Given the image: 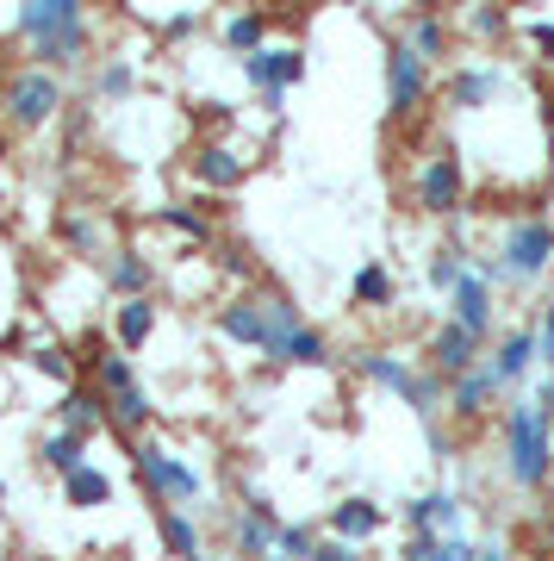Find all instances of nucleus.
Masks as SVG:
<instances>
[{"label":"nucleus","instance_id":"f257e3e1","mask_svg":"<svg viewBox=\"0 0 554 561\" xmlns=\"http://www.w3.org/2000/svg\"><path fill=\"white\" fill-rule=\"evenodd\" d=\"M20 32L32 38V57H38V69H50V76H57V69H76V62L88 57V38H94L81 0H25Z\"/></svg>","mask_w":554,"mask_h":561},{"label":"nucleus","instance_id":"f03ea898","mask_svg":"<svg viewBox=\"0 0 554 561\" xmlns=\"http://www.w3.org/2000/svg\"><path fill=\"white\" fill-rule=\"evenodd\" d=\"M505 468L523 493H542L554 474V419L535 400L505 405Z\"/></svg>","mask_w":554,"mask_h":561},{"label":"nucleus","instance_id":"7ed1b4c3","mask_svg":"<svg viewBox=\"0 0 554 561\" xmlns=\"http://www.w3.org/2000/svg\"><path fill=\"white\" fill-rule=\"evenodd\" d=\"M131 468H138V481L143 493L162 505V512H181V505H194L199 500V474H194V461H181L169 443L157 437H138L131 443Z\"/></svg>","mask_w":554,"mask_h":561},{"label":"nucleus","instance_id":"20e7f679","mask_svg":"<svg viewBox=\"0 0 554 561\" xmlns=\"http://www.w3.org/2000/svg\"><path fill=\"white\" fill-rule=\"evenodd\" d=\"M62 113V81L50 69H20V76H7V119L20 125V131H38Z\"/></svg>","mask_w":554,"mask_h":561},{"label":"nucleus","instance_id":"39448f33","mask_svg":"<svg viewBox=\"0 0 554 561\" xmlns=\"http://www.w3.org/2000/svg\"><path fill=\"white\" fill-rule=\"evenodd\" d=\"M238 69H243V81L256 88L262 101H268V113H280L287 88L305 81V50H299V44H262L256 57H243Z\"/></svg>","mask_w":554,"mask_h":561},{"label":"nucleus","instance_id":"423d86ee","mask_svg":"<svg viewBox=\"0 0 554 561\" xmlns=\"http://www.w3.org/2000/svg\"><path fill=\"white\" fill-rule=\"evenodd\" d=\"M498 262H505V275L511 280H542L554 268V225L549 219H517L498 243Z\"/></svg>","mask_w":554,"mask_h":561},{"label":"nucleus","instance_id":"0eeeda50","mask_svg":"<svg viewBox=\"0 0 554 561\" xmlns=\"http://www.w3.org/2000/svg\"><path fill=\"white\" fill-rule=\"evenodd\" d=\"M424 94H430V62L417 57L405 38H393L386 44V113L412 119L417 106H424Z\"/></svg>","mask_w":554,"mask_h":561},{"label":"nucleus","instance_id":"6e6552de","mask_svg":"<svg viewBox=\"0 0 554 561\" xmlns=\"http://www.w3.org/2000/svg\"><path fill=\"white\" fill-rule=\"evenodd\" d=\"M461 187H468V175H461L455 144H442V150H436V157L417 169V213L455 219V213H461Z\"/></svg>","mask_w":554,"mask_h":561},{"label":"nucleus","instance_id":"1a4fd4ad","mask_svg":"<svg viewBox=\"0 0 554 561\" xmlns=\"http://www.w3.org/2000/svg\"><path fill=\"white\" fill-rule=\"evenodd\" d=\"M442 94H449L455 113H480V106H493L505 94V69L498 62H455L449 81H442Z\"/></svg>","mask_w":554,"mask_h":561},{"label":"nucleus","instance_id":"9d476101","mask_svg":"<svg viewBox=\"0 0 554 561\" xmlns=\"http://www.w3.org/2000/svg\"><path fill=\"white\" fill-rule=\"evenodd\" d=\"M218 337L262 356L268 350V306H262V294H238V300L218 306Z\"/></svg>","mask_w":554,"mask_h":561},{"label":"nucleus","instance_id":"9b49d317","mask_svg":"<svg viewBox=\"0 0 554 561\" xmlns=\"http://www.w3.org/2000/svg\"><path fill=\"white\" fill-rule=\"evenodd\" d=\"M187 175H194L199 187L231 194V187H243V175H250V157H243V150H231V144H199L194 157H187Z\"/></svg>","mask_w":554,"mask_h":561},{"label":"nucleus","instance_id":"f8f14e48","mask_svg":"<svg viewBox=\"0 0 554 561\" xmlns=\"http://www.w3.org/2000/svg\"><path fill=\"white\" fill-rule=\"evenodd\" d=\"M474 356H480V337H474V331H461L455 319H449V324H442V331L430 337V368L442 375V381H461V375H474V368H480Z\"/></svg>","mask_w":554,"mask_h":561},{"label":"nucleus","instance_id":"ddd939ff","mask_svg":"<svg viewBox=\"0 0 554 561\" xmlns=\"http://www.w3.org/2000/svg\"><path fill=\"white\" fill-rule=\"evenodd\" d=\"M106 419H113V405H106V393H100V387H81V381H76V387L57 400V424L69 431V437H81V443L94 437Z\"/></svg>","mask_w":554,"mask_h":561},{"label":"nucleus","instance_id":"4468645a","mask_svg":"<svg viewBox=\"0 0 554 561\" xmlns=\"http://www.w3.org/2000/svg\"><path fill=\"white\" fill-rule=\"evenodd\" d=\"M449 319H455L461 331H474V337L486 343V331H493V280L480 275V268L455 287V300H449Z\"/></svg>","mask_w":554,"mask_h":561},{"label":"nucleus","instance_id":"2eb2a0df","mask_svg":"<svg viewBox=\"0 0 554 561\" xmlns=\"http://www.w3.org/2000/svg\"><path fill=\"white\" fill-rule=\"evenodd\" d=\"M380 524H386V512H380L374 500H361V493H349V500L343 505H331V537H343V542H368L380 530Z\"/></svg>","mask_w":554,"mask_h":561},{"label":"nucleus","instance_id":"dca6fc26","mask_svg":"<svg viewBox=\"0 0 554 561\" xmlns=\"http://www.w3.org/2000/svg\"><path fill=\"white\" fill-rule=\"evenodd\" d=\"M498 393H505V387H498V375L486 368V362H480L474 375L449 381V412H455V419H480V412H486V405H493Z\"/></svg>","mask_w":554,"mask_h":561},{"label":"nucleus","instance_id":"f3484780","mask_svg":"<svg viewBox=\"0 0 554 561\" xmlns=\"http://www.w3.org/2000/svg\"><path fill=\"white\" fill-rule=\"evenodd\" d=\"M486 368L498 375V387H517V381H523V375L535 368V331H505Z\"/></svg>","mask_w":554,"mask_h":561},{"label":"nucleus","instance_id":"a211bd4d","mask_svg":"<svg viewBox=\"0 0 554 561\" xmlns=\"http://www.w3.org/2000/svg\"><path fill=\"white\" fill-rule=\"evenodd\" d=\"M361 375L374 387H386V393H399V400H412V387H417V368L405 356H393V350H361Z\"/></svg>","mask_w":554,"mask_h":561},{"label":"nucleus","instance_id":"6ab92c4d","mask_svg":"<svg viewBox=\"0 0 554 561\" xmlns=\"http://www.w3.org/2000/svg\"><path fill=\"white\" fill-rule=\"evenodd\" d=\"M468 275H474V262H468L461 243H436L430 262H424V280H430V294H442V300H455V287Z\"/></svg>","mask_w":554,"mask_h":561},{"label":"nucleus","instance_id":"aec40b11","mask_svg":"<svg viewBox=\"0 0 554 561\" xmlns=\"http://www.w3.org/2000/svg\"><path fill=\"white\" fill-rule=\"evenodd\" d=\"M150 280H157V268H150L138 250H113V256H106V287H113V294H125V300H150Z\"/></svg>","mask_w":554,"mask_h":561},{"label":"nucleus","instance_id":"412c9836","mask_svg":"<svg viewBox=\"0 0 554 561\" xmlns=\"http://www.w3.org/2000/svg\"><path fill=\"white\" fill-rule=\"evenodd\" d=\"M275 537H280V524H275V518H256V512H238V518H231V549H238V556H250V561L280 556Z\"/></svg>","mask_w":554,"mask_h":561},{"label":"nucleus","instance_id":"4be33fe9","mask_svg":"<svg viewBox=\"0 0 554 561\" xmlns=\"http://www.w3.org/2000/svg\"><path fill=\"white\" fill-rule=\"evenodd\" d=\"M268 362H280V368H331L337 356H331V343H324V331H312V324H299V331H293L287 343H280V350H275Z\"/></svg>","mask_w":554,"mask_h":561},{"label":"nucleus","instance_id":"5701e85b","mask_svg":"<svg viewBox=\"0 0 554 561\" xmlns=\"http://www.w3.org/2000/svg\"><path fill=\"white\" fill-rule=\"evenodd\" d=\"M262 44H268V13H262V7H243V13H231V20H224V50H231V57H256Z\"/></svg>","mask_w":554,"mask_h":561},{"label":"nucleus","instance_id":"b1692460","mask_svg":"<svg viewBox=\"0 0 554 561\" xmlns=\"http://www.w3.org/2000/svg\"><path fill=\"white\" fill-rule=\"evenodd\" d=\"M157 324H162L157 300H125L119 306V350H125V356H138L143 343L157 337Z\"/></svg>","mask_w":554,"mask_h":561},{"label":"nucleus","instance_id":"393cba45","mask_svg":"<svg viewBox=\"0 0 554 561\" xmlns=\"http://www.w3.org/2000/svg\"><path fill=\"white\" fill-rule=\"evenodd\" d=\"M405 44H412L424 62H442L449 57V44H455V25L442 20V13H417L412 32H405Z\"/></svg>","mask_w":554,"mask_h":561},{"label":"nucleus","instance_id":"a878e982","mask_svg":"<svg viewBox=\"0 0 554 561\" xmlns=\"http://www.w3.org/2000/svg\"><path fill=\"white\" fill-rule=\"evenodd\" d=\"M88 88H94V101H131V94H138V62L131 57H106Z\"/></svg>","mask_w":554,"mask_h":561},{"label":"nucleus","instance_id":"bb28decb","mask_svg":"<svg viewBox=\"0 0 554 561\" xmlns=\"http://www.w3.org/2000/svg\"><path fill=\"white\" fill-rule=\"evenodd\" d=\"M62 500L76 505V512H94V505H113V481H106V474H100L94 461H88L81 474H69V481H62Z\"/></svg>","mask_w":554,"mask_h":561},{"label":"nucleus","instance_id":"cd10ccee","mask_svg":"<svg viewBox=\"0 0 554 561\" xmlns=\"http://www.w3.org/2000/svg\"><path fill=\"white\" fill-rule=\"evenodd\" d=\"M38 456H44V468H50V474H62V481L88 468V456H81V437H69V431H50V437L38 443Z\"/></svg>","mask_w":554,"mask_h":561},{"label":"nucleus","instance_id":"c85d7f7f","mask_svg":"<svg viewBox=\"0 0 554 561\" xmlns=\"http://www.w3.org/2000/svg\"><path fill=\"white\" fill-rule=\"evenodd\" d=\"M157 530H162V542H169V556H175V561L206 556V549H199V524L187 518V512H162V518H157Z\"/></svg>","mask_w":554,"mask_h":561},{"label":"nucleus","instance_id":"c756f323","mask_svg":"<svg viewBox=\"0 0 554 561\" xmlns=\"http://www.w3.org/2000/svg\"><path fill=\"white\" fill-rule=\"evenodd\" d=\"M349 294H356L361 306H393V268L386 262H368V268H356V280H349Z\"/></svg>","mask_w":554,"mask_h":561},{"label":"nucleus","instance_id":"7c9ffc66","mask_svg":"<svg viewBox=\"0 0 554 561\" xmlns=\"http://www.w3.org/2000/svg\"><path fill=\"white\" fill-rule=\"evenodd\" d=\"M94 375H100V393H106V400H119V393H131V387H138V368H131V356H125V350H106V356L94 362Z\"/></svg>","mask_w":554,"mask_h":561},{"label":"nucleus","instance_id":"2f4dec72","mask_svg":"<svg viewBox=\"0 0 554 561\" xmlns=\"http://www.w3.org/2000/svg\"><path fill=\"white\" fill-rule=\"evenodd\" d=\"M106 405H113V424H119V431H131V437L157 419V400H150L143 387H131V393H119V400H106Z\"/></svg>","mask_w":554,"mask_h":561},{"label":"nucleus","instance_id":"473e14b6","mask_svg":"<svg viewBox=\"0 0 554 561\" xmlns=\"http://www.w3.org/2000/svg\"><path fill=\"white\" fill-rule=\"evenodd\" d=\"M32 368H38L44 381H57L62 393H69V387H76V362H69V350H62V343H38V350H32Z\"/></svg>","mask_w":554,"mask_h":561},{"label":"nucleus","instance_id":"72a5a7b5","mask_svg":"<svg viewBox=\"0 0 554 561\" xmlns=\"http://www.w3.org/2000/svg\"><path fill=\"white\" fill-rule=\"evenodd\" d=\"M157 225H169V231H181V238H194V243H212V219L199 206H157Z\"/></svg>","mask_w":554,"mask_h":561},{"label":"nucleus","instance_id":"f704fd0d","mask_svg":"<svg viewBox=\"0 0 554 561\" xmlns=\"http://www.w3.org/2000/svg\"><path fill=\"white\" fill-rule=\"evenodd\" d=\"M275 549L287 561H312L318 556V537L305 530V524H280V537H275Z\"/></svg>","mask_w":554,"mask_h":561},{"label":"nucleus","instance_id":"c9c22d12","mask_svg":"<svg viewBox=\"0 0 554 561\" xmlns=\"http://www.w3.org/2000/svg\"><path fill=\"white\" fill-rule=\"evenodd\" d=\"M62 238H69V250H81V256H94V250H100V225L88 219V213H76V219L62 225Z\"/></svg>","mask_w":554,"mask_h":561},{"label":"nucleus","instance_id":"e433bc0d","mask_svg":"<svg viewBox=\"0 0 554 561\" xmlns=\"http://www.w3.org/2000/svg\"><path fill=\"white\" fill-rule=\"evenodd\" d=\"M530 331H535V362H542V375H549L554 368V300L542 306V319H535Z\"/></svg>","mask_w":554,"mask_h":561},{"label":"nucleus","instance_id":"4c0bfd02","mask_svg":"<svg viewBox=\"0 0 554 561\" xmlns=\"http://www.w3.org/2000/svg\"><path fill=\"white\" fill-rule=\"evenodd\" d=\"M468 25H474L480 38H498V32H505V25H511V20H505L498 7H468Z\"/></svg>","mask_w":554,"mask_h":561},{"label":"nucleus","instance_id":"58836bf2","mask_svg":"<svg viewBox=\"0 0 554 561\" xmlns=\"http://www.w3.org/2000/svg\"><path fill=\"white\" fill-rule=\"evenodd\" d=\"M523 44H530L535 57H554V25L549 20H523Z\"/></svg>","mask_w":554,"mask_h":561},{"label":"nucleus","instance_id":"ea45409f","mask_svg":"<svg viewBox=\"0 0 554 561\" xmlns=\"http://www.w3.org/2000/svg\"><path fill=\"white\" fill-rule=\"evenodd\" d=\"M312 561H361L356 542H343V537H318V556Z\"/></svg>","mask_w":554,"mask_h":561},{"label":"nucleus","instance_id":"a19ab883","mask_svg":"<svg viewBox=\"0 0 554 561\" xmlns=\"http://www.w3.org/2000/svg\"><path fill=\"white\" fill-rule=\"evenodd\" d=\"M530 400H535V405H542V412H549V419H554V368H549V375H542V387H535Z\"/></svg>","mask_w":554,"mask_h":561},{"label":"nucleus","instance_id":"79ce46f5","mask_svg":"<svg viewBox=\"0 0 554 561\" xmlns=\"http://www.w3.org/2000/svg\"><path fill=\"white\" fill-rule=\"evenodd\" d=\"M480 561H511V549H498L493 542V549H480Z\"/></svg>","mask_w":554,"mask_h":561},{"label":"nucleus","instance_id":"37998d69","mask_svg":"<svg viewBox=\"0 0 554 561\" xmlns=\"http://www.w3.org/2000/svg\"><path fill=\"white\" fill-rule=\"evenodd\" d=\"M194 561H212V556H194Z\"/></svg>","mask_w":554,"mask_h":561}]
</instances>
